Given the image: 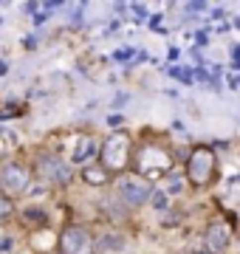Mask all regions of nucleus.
I'll return each instance as SVG.
<instances>
[{"mask_svg":"<svg viewBox=\"0 0 240 254\" xmlns=\"http://www.w3.org/2000/svg\"><path fill=\"white\" fill-rule=\"evenodd\" d=\"M130 54H133V51H130V48H127V51H124V48H121V51H116V54H113V57H116V60H127Z\"/></svg>","mask_w":240,"mask_h":254,"instance_id":"18","label":"nucleus"},{"mask_svg":"<svg viewBox=\"0 0 240 254\" xmlns=\"http://www.w3.org/2000/svg\"><path fill=\"white\" fill-rule=\"evenodd\" d=\"M153 206H156V209H167V195H164V192H153Z\"/></svg>","mask_w":240,"mask_h":254,"instance_id":"13","label":"nucleus"},{"mask_svg":"<svg viewBox=\"0 0 240 254\" xmlns=\"http://www.w3.org/2000/svg\"><path fill=\"white\" fill-rule=\"evenodd\" d=\"M130 9H133V11H136V14H139V20H147V9H144L141 3H133Z\"/></svg>","mask_w":240,"mask_h":254,"instance_id":"14","label":"nucleus"},{"mask_svg":"<svg viewBox=\"0 0 240 254\" xmlns=\"http://www.w3.org/2000/svg\"><path fill=\"white\" fill-rule=\"evenodd\" d=\"M206 9V3H201V0H198V3H186V11H203Z\"/></svg>","mask_w":240,"mask_h":254,"instance_id":"16","label":"nucleus"},{"mask_svg":"<svg viewBox=\"0 0 240 254\" xmlns=\"http://www.w3.org/2000/svg\"><path fill=\"white\" fill-rule=\"evenodd\" d=\"M85 178L91 184H102L105 181V173H102V170H85Z\"/></svg>","mask_w":240,"mask_h":254,"instance_id":"12","label":"nucleus"},{"mask_svg":"<svg viewBox=\"0 0 240 254\" xmlns=\"http://www.w3.org/2000/svg\"><path fill=\"white\" fill-rule=\"evenodd\" d=\"M0 184H6L11 192H23L28 187V175L26 170L20 167V164H9L6 170H3V178H0Z\"/></svg>","mask_w":240,"mask_h":254,"instance_id":"6","label":"nucleus"},{"mask_svg":"<svg viewBox=\"0 0 240 254\" xmlns=\"http://www.w3.org/2000/svg\"><path fill=\"white\" fill-rule=\"evenodd\" d=\"M119 195L124 198V203L139 206V203L150 200V187L144 181H136V178H121L119 181Z\"/></svg>","mask_w":240,"mask_h":254,"instance_id":"4","label":"nucleus"},{"mask_svg":"<svg viewBox=\"0 0 240 254\" xmlns=\"http://www.w3.org/2000/svg\"><path fill=\"white\" fill-rule=\"evenodd\" d=\"M212 164H215L212 153H206V150H198V153L189 158V175H192V181H198V184L206 181V178L212 175Z\"/></svg>","mask_w":240,"mask_h":254,"instance_id":"5","label":"nucleus"},{"mask_svg":"<svg viewBox=\"0 0 240 254\" xmlns=\"http://www.w3.org/2000/svg\"><path fill=\"white\" fill-rule=\"evenodd\" d=\"M105 167H111V170H119L124 158H127V136L124 133H113V136L105 138Z\"/></svg>","mask_w":240,"mask_h":254,"instance_id":"3","label":"nucleus"},{"mask_svg":"<svg viewBox=\"0 0 240 254\" xmlns=\"http://www.w3.org/2000/svg\"><path fill=\"white\" fill-rule=\"evenodd\" d=\"M93 150H96V147H93V141H85V144H79L76 147V155H74V161H88V158H91L93 155Z\"/></svg>","mask_w":240,"mask_h":254,"instance_id":"10","label":"nucleus"},{"mask_svg":"<svg viewBox=\"0 0 240 254\" xmlns=\"http://www.w3.org/2000/svg\"><path fill=\"white\" fill-rule=\"evenodd\" d=\"M85 23V3H74L71 6V26L79 28Z\"/></svg>","mask_w":240,"mask_h":254,"instance_id":"9","label":"nucleus"},{"mask_svg":"<svg viewBox=\"0 0 240 254\" xmlns=\"http://www.w3.org/2000/svg\"><path fill=\"white\" fill-rule=\"evenodd\" d=\"M9 212H11V203H9L6 198H0V218H6Z\"/></svg>","mask_w":240,"mask_h":254,"instance_id":"15","label":"nucleus"},{"mask_svg":"<svg viewBox=\"0 0 240 254\" xmlns=\"http://www.w3.org/2000/svg\"><path fill=\"white\" fill-rule=\"evenodd\" d=\"M6 71H9V65L3 63V60H0V76H3V73H6Z\"/></svg>","mask_w":240,"mask_h":254,"instance_id":"20","label":"nucleus"},{"mask_svg":"<svg viewBox=\"0 0 240 254\" xmlns=\"http://www.w3.org/2000/svg\"><path fill=\"white\" fill-rule=\"evenodd\" d=\"M60 249H62V254H93V240L88 235V229L71 226L60 237Z\"/></svg>","mask_w":240,"mask_h":254,"instance_id":"1","label":"nucleus"},{"mask_svg":"<svg viewBox=\"0 0 240 254\" xmlns=\"http://www.w3.org/2000/svg\"><path fill=\"white\" fill-rule=\"evenodd\" d=\"M229 226L226 223H212L209 226V232H206V246H209V252H221V249H226L229 246Z\"/></svg>","mask_w":240,"mask_h":254,"instance_id":"7","label":"nucleus"},{"mask_svg":"<svg viewBox=\"0 0 240 254\" xmlns=\"http://www.w3.org/2000/svg\"><path fill=\"white\" fill-rule=\"evenodd\" d=\"M11 249V240L9 237H0V252H9Z\"/></svg>","mask_w":240,"mask_h":254,"instance_id":"17","label":"nucleus"},{"mask_svg":"<svg viewBox=\"0 0 240 254\" xmlns=\"http://www.w3.org/2000/svg\"><path fill=\"white\" fill-rule=\"evenodd\" d=\"M167 73H170V76H176V79H181V82H192V73L181 71V68H167Z\"/></svg>","mask_w":240,"mask_h":254,"instance_id":"11","label":"nucleus"},{"mask_svg":"<svg viewBox=\"0 0 240 254\" xmlns=\"http://www.w3.org/2000/svg\"><path fill=\"white\" fill-rule=\"evenodd\" d=\"M37 173L51 184H68L71 181V167L60 161V155H43L37 161Z\"/></svg>","mask_w":240,"mask_h":254,"instance_id":"2","label":"nucleus"},{"mask_svg":"<svg viewBox=\"0 0 240 254\" xmlns=\"http://www.w3.org/2000/svg\"><path fill=\"white\" fill-rule=\"evenodd\" d=\"M124 246V240H121L119 235H105V237H99V243L93 246V254L96 252H111V249H121Z\"/></svg>","mask_w":240,"mask_h":254,"instance_id":"8","label":"nucleus"},{"mask_svg":"<svg viewBox=\"0 0 240 254\" xmlns=\"http://www.w3.org/2000/svg\"><path fill=\"white\" fill-rule=\"evenodd\" d=\"M195 40H198V46H206V34H203V31H198V37H195Z\"/></svg>","mask_w":240,"mask_h":254,"instance_id":"19","label":"nucleus"}]
</instances>
